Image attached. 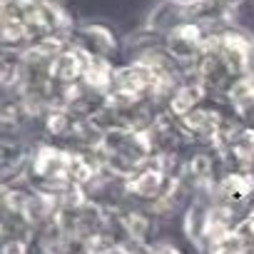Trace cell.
Segmentation results:
<instances>
[{"instance_id":"2","label":"cell","mask_w":254,"mask_h":254,"mask_svg":"<svg viewBox=\"0 0 254 254\" xmlns=\"http://www.w3.org/2000/svg\"><path fill=\"white\" fill-rule=\"evenodd\" d=\"M162 38H165V50L172 58V63H177L182 70L192 72L194 65L199 63V58L204 55L209 30L204 25H199L197 20H187V23L172 28Z\"/></svg>"},{"instance_id":"12","label":"cell","mask_w":254,"mask_h":254,"mask_svg":"<svg viewBox=\"0 0 254 254\" xmlns=\"http://www.w3.org/2000/svg\"><path fill=\"white\" fill-rule=\"evenodd\" d=\"M190 172H192V177L199 182V185H204L207 180H209V172H212V162L207 160V157H192V162H190Z\"/></svg>"},{"instance_id":"5","label":"cell","mask_w":254,"mask_h":254,"mask_svg":"<svg viewBox=\"0 0 254 254\" xmlns=\"http://www.w3.org/2000/svg\"><path fill=\"white\" fill-rule=\"evenodd\" d=\"M222 122H224L222 112L217 107H207V105H199L197 110H192L190 115L182 117V127H185V130L197 135V137H204V140L217 137L222 132Z\"/></svg>"},{"instance_id":"7","label":"cell","mask_w":254,"mask_h":254,"mask_svg":"<svg viewBox=\"0 0 254 254\" xmlns=\"http://www.w3.org/2000/svg\"><path fill=\"white\" fill-rule=\"evenodd\" d=\"M224 97H227L232 112L242 122H247V125L254 122V72H247L244 77H239Z\"/></svg>"},{"instance_id":"14","label":"cell","mask_w":254,"mask_h":254,"mask_svg":"<svg viewBox=\"0 0 254 254\" xmlns=\"http://www.w3.org/2000/svg\"><path fill=\"white\" fill-rule=\"evenodd\" d=\"M150 254H182V252H180V249H175L172 244H157Z\"/></svg>"},{"instance_id":"6","label":"cell","mask_w":254,"mask_h":254,"mask_svg":"<svg viewBox=\"0 0 254 254\" xmlns=\"http://www.w3.org/2000/svg\"><path fill=\"white\" fill-rule=\"evenodd\" d=\"M207 100V90L192 77V72L182 80V85L175 90V95L167 100V107H170V112L175 115V117H185V115H190L192 110H197L202 102Z\"/></svg>"},{"instance_id":"1","label":"cell","mask_w":254,"mask_h":254,"mask_svg":"<svg viewBox=\"0 0 254 254\" xmlns=\"http://www.w3.org/2000/svg\"><path fill=\"white\" fill-rule=\"evenodd\" d=\"M70 15L58 0H3L0 40L3 50H28L50 38H70Z\"/></svg>"},{"instance_id":"8","label":"cell","mask_w":254,"mask_h":254,"mask_svg":"<svg viewBox=\"0 0 254 254\" xmlns=\"http://www.w3.org/2000/svg\"><path fill=\"white\" fill-rule=\"evenodd\" d=\"M165 187H167L165 170H160V167H147V165L140 167V170L130 177V182H127V190L135 192V194H140V197H147V199L160 197V194L165 192Z\"/></svg>"},{"instance_id":"15","label":"cell","mask_w":254,"mask_h":254,"mask_svg":"<svg viewBox=\"0 0 254 254\" xmlns=\"http://www.w3.org/2000/svg\"><path fill=\"white\" fill-rule=\"evenodd\" d=\"M97 254H130L125 247H120V244H110V247H105V249H100Z\"/></svg>"},{"instance_id":"11","label":"cell","mask_w":254,"mask_h":254,"mask_svg":"<svg viewBox=\"0 0 254 254\" xmlns=\"http://www.w3.org/2000/svg\"><path fill=\"white\" fill-rule=\"evenodd\" d=\"M232 152L244 165L254 160V130L252 127H247V130H242L239 135L232 137Z\"/></svg>"},{"instance_id":"13","label":"cell","mask_w":254,"mask_h":254,"mask_svg":"<svg viewBox=\"0 0 254 254\" xmlns=\"http://www.w3.org/2000/svg\"><path fill=\"white\" fill-rule=\"evenodd\" d=\"M3 254H25V247L18 239H8L5 247H3Z\"/></svg>"},{"instance_id":"16","label":"cell","mask_w":254,"mask_h":254,"mask_svg":"<svg viewBox=\"0 0 254 254\" xmlns=\"http://www.w3.org/2000/svg\"><path fill=\"white\" fill-rule=\"evenodd\" d=\"M172 3H180V5H192V3H197V0H172Z\"/></svg>"},{"instance_id":"9","label":"cell","mask_w":254,"mask_h":254,"mask_svg":"<svg viewBox=\"0 0 254 254\" xmlns=\"http://www.w3.org/2000/svg\"><path fill=\"white\" fill-rule=\"evenodd\" d=\"M252 192H254V180L247 177V175H227L219 185V194L229 202L247 199Z\"/></svg>"},{"instance_id":"4","label":"cell","mask_w":254,"mask_h":254,"mask_svg":"<svg viewBox=\"0 0 254 254\" xmlns=\"http://www.w3.org/2000/svg\"><path fill=\"white\" fill-rule=\"evenodd\" d=\"M87 63H90V58H87L82 50H77L75 45H67V48L50 63V77H53L58 85H77V82H82V77H85Z\"/></svg>"},{"instance_id":"10","label":"cell","mask_w":254,"mask_h":254,"mask_svg":"<svg viewBox=\"0 0 254 254\" xmlns=\"http://www.w3.org/2000/svg\"><path fill=\"white\" fill-rule=\"evenodd\" d=\"M247 252H249V244L244 242V237L237 229L214 239L209 247V254H247Z\"/></svg>"},{"instance_id":"3","label":"cell","mask_w":254,"mask_h":254,"mask_svg":"<svg viewBox=\"0 0 254 254\" xmlns=\"http://www.w3.org/2000/svg\"><path fill=\"white\" fill-rule=\"evenodd\" d=\"M67 40H70V45L82 50L87 58H100V60H112L115 63V55L120 53V43L105 23L75 25Z\"/></svg>"}]
</instances>
